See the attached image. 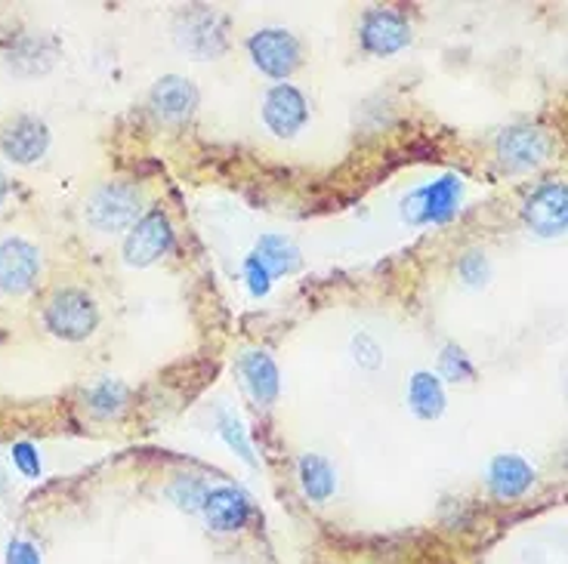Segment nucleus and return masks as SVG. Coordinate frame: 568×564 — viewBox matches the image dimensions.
Returning a JSON list of instances; mask_svg holds the SVG:
<instances>
[{"label": "nucleus", "instance_id": "obj_22", "mask_svg": "<svg viewBox=\"0 0 568 564\" xmlns=\"http://www.w3.org/2000/svg\"><path fill=\"white\" fill-rule=\"evenodd\" d=\"M216 432H220V438L229 444V451L238 453L247 466H254V448H250V441H247L242 419L235 417V414H229V410H220V414H216Z\"/></svg>", "mask_w": 568, "mask_h": 564}, {"label": "nucleus", "instance_id": "obj_11", "mask_svg": "<svg viewBox=\"0 0 568 564\" xmlns=\"http://www.w3.org/2000/svg\"><path fill=\"white\" fill-rule=\"evenodd\" d=\"M358 34H361V47L371 56H392L411 44V25L392 10H368Z\"/></svg>", "mask_w": 568, "mask_h": 564}, {"label": "nucleus", "instance_id": "obj_1", "mask_svg": "<svg viewBox=\"0 0 568 564\" xmlns=\"http://www.w3.org/2000/svg\"><path fill=\"white\" fill-rule=\"evenodd\" d=\"M44 324L56 339L81 342L99 327L97 300L81 287H59L44 306Z\"/></svg>", "mask_w": 568, "mask_h": 564}, {"label": "nucleus", "instance_id": "obj_30", "mask_svg": "<svg viewBox=\"0 0 568 564\" xmlns=\"http://www.w3.org/2000/svg\"><path fill=\"white\" fill-rule=\"evenodd\" d=\"M7 194H10V179L0 173V204L7 201Z\"/></svg>", "mask_w": 568, "mask_h": 564}, {"label": "nucleus", "instance_id": "obj_21", "mask_svg": "<svg viewBox=\"0 0 568 564\" xmlns=\"http://www.w3.org/2000/svg\"><path fill=\"white\" fill-rule=\"evenodd\" d=\"M44 47L49 49L53 44L44 41V37H37V34L19 37L16 44H13V53L7 56V65H10L13 71H22V63H29V71H25V75L47 71L49 65H53V56H56V53H44Z\"/></svg>", "mask_w": 568, "mask_h": 564}, {"label": "nucleus", "instance_id": "obj_13", "mask_svg": "<svg viewBox=\"0 0 568 564\" xmlns=\"http://www.w3.org/2000/svg\"><path fill=\"white\" fill-rule=\"evenodd\" d=\"M201 512H204L208 524L216 533H235L242 531L244 524H247V518H250V500L244 497L242 490L223 484V487L208 490Z\"/></svg>", "mask_w": 568, "mask_h": 564}, {"label": "nucleus", "instance_id": "obj_9", "mask_svg": "<svg viewBox=\"0 0 568 564\" xmlns=\"http://www.w3.org/2000/svg\"><path fill=\"white\" fill-rule=\"evenodd\" d=\"M49 148V127L34 117V114H22L13 124H7L0 133V151L3 158L13 163H37Z\"/></svg>", "mask_w": 568, "mask_h": 564}, {"label": "nucleus", "instance_id": "obj_2", "mask_svg": "<svg viewBox=\"0 0 568 564\" xmlns=\"http://www.w3.org/2000/svg\"><path fill=\"white\" fill-rule=\"evenodd\" d=\"M143 219V192L133 182H102L87 201V223L99 232H131Z\"/></svg>", "mask_w": 568, "mask_h": 564}, {"label": "nucleus", "instance_id": "obj_17", "mask_svg": "<svg viewBox=\"0 0 568 564\" xmlns=\"http://www.w3.org/2000/svg\"><path fill=\"white\" fill-rule=\"evenodd\" d=\"M250 257L257 259L272 278H278V274H291L300 269V250H297L285 235H263Z\"/></svg>", "mask_w": 568, "mask_h": 564}, {"label": "nucleus", "instance_id": "obj_26", "mask_svg": "<svg viewBox=\"0 0 568 564\" xmlns=\"http://www.w3.org/2000/svg\"><path fill=\"white\" fill-rule=\"evenodd\" d=\"M353 356H356L358 368H365V371H377L383 364V352H380V346L368 334L353 337Z\"/></svg>", "mask_w": 568, "mask_h": 564}, {"label": "nucleus", "instance_id": "obj_12", "mask_svg": "<svg viewBox=\"0 0 568 564\" xmlns=\"http://www.w3.org/2000/svg\"><path fill=\"white\" fill-rule=\"evenodd\" d=\"M148 105L162 121H186L198 109L196 83L189 78H179V75H167L152 87Z\"/></svg>", "mask_w": 568, "mask_h": 564}, {"label": "nucleus", "instance_id": "obj_10", "mask_svg": "<svg viewBox=\"0 0 568 564\" xmlns=\"http://www.w3.org/2000/svg\"><path fill=\"white\" fill-rule=\"evenodd\" d=\"M550 143L544 136V129L532 127V124H516V127H506L498 136V161L506 170H532L537 163L547 158Z\"/></svg>", "mask_w": 568, "mask_h": 564}, {"label": "nucleus", "instance_id": "obj_8", "mask_svg": "<svg viewBox=\"0 0 568 564\" xmlns=\"http://www.w3.org/2000/svg\"><path fill=\"white\" fill-rule=\"evenodd\" d=\"M263 121H266V127L272 129L278 139H291V136H297L300 129L307 127V99L291 83H276L263 97Z\"/></svg>", "mask_w": 568, "mask_h": 564}, {"label": "nucleus", "instance_id": "obj_3", "mask_svg": "<svg viewBox=\"0 0 568 564\" xmlns=\"http://www.w3.org/2000/svg\"><path fill=\"white\" fill-rule=\"evenodd\" d=\"M460 198H464V179L455 177V173H445L436 182L408 194L402 201V216L411 226H430V223L442 226L457 213Z\"/></svg>", "mask_w": 568, "mask_h": 564}, {"label": "nucleus", "instance_id": "obj_19", "mask_svg": "<svg viewBox=\"0 0 568 564\" xmlns=\"http://www.w3.org/2000/svg\"><path fill=\"white\" fill-rule=\"evenodd\" d=\"M300 484H303V494H307L309 500L325 503L337 490V475H334V466L327 463L325 456L307 453L300 460Z\"/></svg>", "mask_w": 568, "mask_h": 564}, {"label": "nucleus", "instance_id": "obj_23", "mask_svg": "<svg viewBox=\"0 0 568 564\" xmlns=\"http://www.w3.org/2000/svg\"><path fill=\"white\" fill-rule=\"evenodd\" d=\"M438 371L445 380H452V383H470L472 376H476V368H472V361L467 358V352L460 349V346H445L442 349V356H438Z\"/></svg>", "mask_w": 568, "mask_h": 564}, {"label": "nucleus", "instance_id": "obj_5", "mask_svg": "<svg viewBox=\"0 0 568 564\" xmlns=\"http://www.w3.org/2000/svg\"><path fill=\"white\" fill-rule=\"evenodd\" d=\"M525 226L537 238H559L568 232V185L566 182H544L528 194L522 207Z\"/></svg>", "mask_w": 568, "mask_h": 564}, {"label": "nucleus", "instance_id": "obj_15", "mask_svg": "<svg viewBox=\"0 0 568 564\" xmlns=\"http://www.w3.org/2000/svg\"><path fill=\"white\" fill-rule=\"evenodd\" d=\"M179 44L189 49L192 56H216L226 47V22L211 13V10H201L186 19V29L179 34Z\"/></svg>", "mask_w": 568, "mask_h": 564}, {"label": "nucleus", "instance_id": "obj_18", "mask_svg": "<svg viewBox=\"0 0 568 564\" xmlns=\"http://www.w3.org/2000/svg\"><path fill=\"white\" fill-rule=\"evenodd\" d=\"M408 404L421 419H438L445 410V388L442 380L430 371H417L408 383Z\"/></svg>", "mask_w": 568, "mask_h": 564}, {"label": "nucleus", "instance_id": "obj_16", "mask_svg": "<svg viewBox=\"0 0 568 564\" xmlns=\"http://www.w3.org/2000/svg\"><path fill=\"white\" fill-rule=\"evenodd\" d=\"M242 376L247 383V392L254 395V402L272 404L278 398V368L266 352H247L242 358Z\"/></svg>", "mask_w": 568, "mask_h": 564}, {"label": "nucleus", "instance_id": "obj_14", "mask_svg": "<svg viewBox=\"0 0 568 564\" xmlns=\"http://www.w3.org/2000/svg\"><path fill=\"white\" fill-rule=\"evenodd\" d=\"M535 484V469L516 453H501L488 466V487L498 500H516Z\"/></svg>", "mask_w": 568, "mask_h": 564}, {"label": "nucleus", "instance_id": "obj_6", "mask_svg": "<svg viewBox=\"0 0 568 564\" xmlns=\"http://www.w3.org/2000/svg\"><path fill=\"white\" fill-rule=\"evenodd\" d=\"M247 49L263 75L278 78V81L291 78L300 65V41L285 29H263V32L250 34Z\"/></svg>", "mask_w": 568, "mask_h": 564}, {"label": "nucleus", "instance_id": "obj_25", "mask_svg": "<svg viewBox=\"0 0 568 564\" xmlns=\"http://www.w3.org/2000/svg\"><path fill=\"white\" fill-rule=\"evenodd\" d=\"M457 274H460V281H464L467 287H482L488 281V274H491V266H488L486 253H479V250L464 253L460 262H457Z\"/></svg>", "mask_w": 568, "mask_h": 564}, {"label": "nucleus", "instance_id": "obj_20", "mask_svg": "<svg viewBox=\"0 0 568 564\" xmlns=\"http://www.w3.org/2000/svg\"><path fill=\"white\" fill-rule=\"evenodd\" d=\"M127 398H131V388L121 380H99L97 386L87 392V410L97 419L121 417V410L127 407Z\"/></svg>", "mask_w": 568, "mask_h": 564}, {"label": "nucleus", "instance_id": "obj_7", "mask_svg": "<svg viewBox=\"0 0 568 564\" xmlns=\"http://www.w3.org/2000/svg\"><path fill=\"white\" fill-rule=\"evenodd\" d=\"M41 274V253L32 241L7 235L0 238V291L3 293H29Z\"/></svg>", "mask_w": 568, "mask_h": 564}, {"label": "nucleus", "instance_id": "obj_24", "mask_svg": "<svg viewBox=\"0 0 568 564\" xmlns=\"http://www.w3.org/2000/svg\"><path fill=\"white\" fill-rule=\"evenodd\" d=\"M204 497H208V487L198 482V478L182 475V478L170 484V500L177 503L179 509H186V512H198L204 506Z\"/></svg>", "mask_w": 568, "mask_h": 564}, {"label": "nucleus", "instance_id": "obj_29", "mask_svg": "<svg viewBox=\"0 0 568 564\" xmlns=\"http://www.w3.org/2000/svg\"><path fill=\"white\" fill-rule=\"evenodd\" d=\"M7 564H41V552L25 540H13L7 549Z\"/></svg>", "mask_w": 568, "mask_h": 564}, {"label": "nucleus", "instance_id": "obj_27", "mask_svg": "<svg viewBox=\"0 0 568 564\" xmlns=\"http://www.w3.org/2000/svg\"><path fill=\"white\" fill-rule=\"evenodd\" d=\"M244 281H247V291L250 296H266L269 287H272V274L263 269L260 262L254 257L244 259Z\"/></svg>", "mask_w": 568, "mask_h": 564}, {"label": "nucleus", "instance_id": "obj_28", "mask_svg": "<svg viewBox=\"0 0 568 564\" xmlns=\"http://www.w3.org/2000/svg\"><path fill=\"white\" fill-rule=\"evenodd\" d=\"M13 463L22 475H29V478H37L41 475V456H37V448L29 444V441H19L13 444Z\"/></svg>", "mask_w": 568, "mask_h": 564}, {"label": "nucleus", "instance_id": "obj_4", "mask_svg": "<svg viewBox=\"0 0 568 564\" xmlns=\"http://www.w3.org/2000/svg\"><path fill=\"white\" fill-rule=\"evenodd\" d=\"M170 247H174V226H170L167 213L148 210L124 238V262L133 269H146L152 262L167 257Z\"/></svg>", "mask_w": 568, "mask_h": 564}]
</instances>
